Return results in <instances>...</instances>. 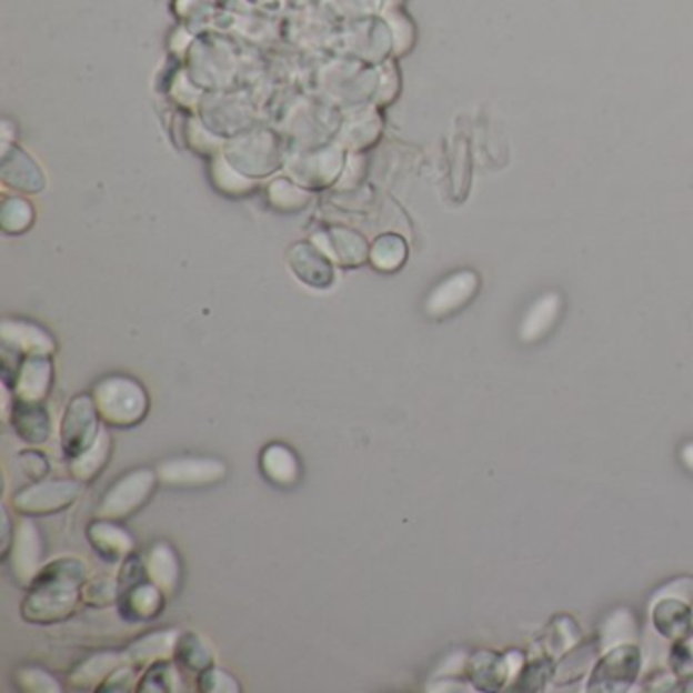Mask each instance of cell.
I'll use <instances>...</instances> for the list:
<instances>
[{"label": "cell", "mask_w": 693, "mask_h": 693, "mask_svg": "<svg viewBox=\"0 0 693 693\" xmlns=\"http://www.w3.org/2000/svg\"><path fill=\"white\" fill-rule=\"evenodd\" d=\"M147 578L153 582L165 596L173 594L181 582V563L178 553L169 543H155L143 555Z\"/></svg>", "instance_id": "cell-18"}, {"label": "cell", "mask_w": 693, "mask_h": 693, "mask_svg": "<svg viewBox=\"0 0 693 693\" xmlns=\"http://www.w3.org/2000/svg\"><path fill=\"white\" fill-rule=\"evenodd\" d=\"M198 690L202 693H239L240 685L230 673L212 665L198 675Z\"/></svg>", "instance_id": "cell-35"}, {"label": "cell", "mask_w": 693, "mask_h": 693, "mask_svg": "<svg viewBox=\"0 0 693 693\" xmlns=\"http://www.w3.org/2000/svg\"><path fill=\"white\" fill-rule=\"evenodd\" d=\"M651 619H653L655 631L673 643L687 641L693 634L692 604L680 597H659V602H655L651 612Z\"/></svg>", "instance_id": "cell-11"}, {"label": "cell", "mask_w": 693, "mask_h": 693, "mask_svg": "<svg viewBox=\"0 0 693 693\" xmlns=\"http://www.w3.org/2000/svg\"><path fill=\"white\" fill-rule=\"evenodd\" d=\"M86 538L94 551H98V555L110 563L129 558L134 550L131 533L117 525L114 521H107V519L92 521L86 529Z\"/></svg>", "instance_id": "cell-14"}, {"label": "cell", "mask_w": 693, "mask_h": 693, "mask_svg": "<svg viewBox=\"0 0 693 693\" xmlns=\"http://www.w3.org/2000/svg\"><path fill=\"white\" fill-rule=\"evenodd\" d=\"M100 413L92 395L73 396L61 419V448L70 460L84 454L100 435Z\"/></svg>", "instance_id": "cell-6"}, {"label": "cell", "mask_w": 693, "mask_h": 693, "mask_svg": "<svg viewBox=\"0 0 693 693\" xmlns=\"http://www.w3.org/2000/svg\"><path fill=\"white\" fill-rule=\"evenodd\" d=\"M82 602V587L60 582H33L21 604V616L33 624L68 621Z\"/></svg>", "instance_id": "cell-3"}, {"label": "cell", "mask_w": 693, "mask_h": 693, "mask_svg": "<svg viewBox=\"0 0 693 693\" xmlns=\"http://www.w3.org/2000/svg\"><path fill=\"white\" fill-rule=\"evenodd\" d=\"M468 680L480 692H499L511 680L514 670L509 655L494 651H479L466 663Z\"/></svg>", "instance_id": "cell-12"}, {"label": "cell", "mask_w": 693, "mask_h": 693, "mask_svg": "<svg viewBox=\"0 0 693 693\" xmlns=\"http://www.w3.org/2000/svg\"><path fill=\"white\" fill-rule=\"evenodd\" d=\"M178 636H180L178 631H153V633L144 634L143 639L134 641L124 651L127 663L134 670H144V667H151L157 661H168L173 657Z\"/></svg>", "instance_id": "cell-19"}, {"label": "cell", "mask_w": 693, "mask_h": 693, "mask_svg": "<svg viewBox=\"0 0 693 693\" xmlns=\"http://www.w3.org/2000/svg\"><path fill=\"white\" fill-rule=\"evenodd\" d=\"M157 472L149 468H137L120 476L98 502L97 519L107 521H124L137 511H141L144 504L155 492Z\"/></svg>", "instance_id": "cell-2"}, {"label": "cell", "mask_w": 693, "mask_h": 693, "mask_svg": "<svg viewBox=\"0 0 693 693\" xmlns=\"http://www.w3.org/2000/svg\"><path fill=\"white\" fill-rule=\"evenodd\" d=\"M261 470L275 486H293L299 480L301 468L295 452L285 443H269L261 452Z\"/></svg>", "instance_id": "cell-21"}, {"label": "cell", "mask_w": 693, "mask_h": 693, "mask_svg": "<svg viewBox=\"0 0 693 693\" xmlns=\"http://www.w3.org/2000/svg\"><path fill=\"white\" fill-rule=\"evenodd\" d=\"M645 690H653V692H663V690H667L663 683H680L673 675H671L670 671L657 670L653 671V673H649V677L645 680Z\"/></svg>", "instance_id": "cell-41"}, {"label": "cell", "mask_w": 693, "mask_h": 693, "mask_svg": "<svg viewBox=\"0 0 693 693\" xmlns=\"http://www.w3.org/2000/svg\"><path fill=\"white\" fill-rule=\"evenodd\" d=\"M181 677L178 667L168 661H157L137 685L139 693H173L180 692Z\"/></svg>", "instance_id": "cell-31"}, {"label": "cell", "mask_w": 693, "mask_h": 693, "mask_svg": "<svg viewBox=\"0 0 693 693\" xmlns=\"http://www.w3.org/2000/svg\"><path fill=\"white\" fill-rule=\"evenodd\" d=\"M580 634V626L572 621V616H555L541 636V643L548 655H565L578 645Z\"/></svg>", "instance_id": "cell-28"}, {"label": "cell", "mask_w": 693, "mask_h": 693, "mask_svg": "<svg viewBox=\"0 0 693 693\" xmlns=\"http://www.w3.org/2000/svg\"><path fill=\"white\" fill-rule=\"evenodd\" d=\"M17 462H19V468L23 470L24 476L33 480V482L46 480V476L51 472V464H49L46 454H41V452H33V450L23 452V454H19Z\"/></svg>", "instance_id": "cell-36"}, {"label": "cell", "mask_w": 693, "mask_h": 693, "mask_svg": "<svg viewBox=\"0 0 693 693\" xmlns=\"http://www.w3.org/2000/svg\"><path fill=\"white\" fill-rule=\"evenodd\" d=\"M682 460H683V464L690 468V470H692L693 472V442L685 443V445H683Z\"/></svg>", "instance_id": "cell-43"}, {"label": "cell", "mask_w": 693, "mask_h": 693, "mask_svg": "<svg viewBox=\"0 0 693 693\" xmlns=\"http://www.w3.org/2000/svg\"><path fill=\"white\" fill-rule=\"evenodd\" d=\"M134 683V667L122 665L117 671H112L107 677V682L98 687V692H129Z\"/></svg>", "instance_id": "cell-38"}, {"label": "cell", "mask_w": 693, "mask_h": 693, "mask_svg": "<svg viewBox=\"0 0 693 693\" xmlns=\"http://www.w3.org/2000/svg\"><path fill=\"white\" fill-rule=\"evenodd\" d=\"M53 379V366L48 356H27L12 383L14 399L21 401H37L43 403L49 395Z\"/></svg>", "instance_id": "cell-16"}, {"label": "cell", "mask_w": 693, "mask_h": 693, "mask_svg": "<svg viewBox=\"0 0 693 693\" xmlns=\"http://www.w3.org/2000/svg\"><path fill=\"white\" fill-rule=\"evenodd\" d=\"M110 452H112L110 433L107 430H100V435H98L94 445L88 448L84 454L70 460L73 479L80 480L84 484V482H92L97 476H100V472L104 470L108 460H110Z\"/></svg>", "instance_id": "cell-24"}, {"label": "cell", "mask_w": 693, "mask_h": 693, "mask_svg": "<svg viewBox=\"0 0 693 693\" xmlns=\"http://www.w3.org/2000/svg\"><path fill=\"white\" fill-rule=\"evenodd\" d=\"M82 600H84V604L94 606V609L119 604V582L110 580V578H100L94 582H88L82 587Z\"/></svg>", "instance_id": "cell-34"}, {"label": "cell", "mask_w": 693, "mask_h": 693, "mask_svg": "<svg viewBox=\"0 0 693 693\" xmlns=\"http://www.w3.org/2000/svg\"><path fill=\"white\" fill-rule=\"evenodd\" d=\"M43 560V541L37 531L36 523L31 519H23L14 526L11 550L2 558V562L9 563L12 580L21 587L31 586L36 580Z\"/></svg>", "instance_id": "cell-8"}, {"label": "cell", "mask_w": 693, "mask_h": 693, "mask_svg": "<svg viewBox=\"0 0 693 693\" xmlns=\"http://www.w3.org/2000/svg\"><path fill=\"white\" fill-rule=\"evenodd\" d=\"M11 423L14 433L31 445H41L51 435V415L43 403L14 399L11 411Z\"/></svg>", "instance_id": "cell-17"}, {"label": "cell", "mask_w": 693, "mask_h": 693, "mask_svg": "<svg viewBox=\"0 0 693 693\" xmlns=\"http://www.w3.org/2000/svg\"><path fill=\"white\" fill-rule=\"evenodd\" d=\"M163 609L165 594L149 580L120 592L119 612L124 621H153Z\"/></svg>", "instance_id": "cell-15"}, {"label": "cell", "mask_w": 693, "mask_h": 693, "mask_svg": "<svg viewBox=\"0 0 693 693\" xmlns=\"http://www.w3.org/2000/svg\"><path fill=\"white\" fill-rule=\"evenodd\" d=\"M406 261L405 240L396 234H384L372 244L371 263L383 273L399 271Z\"/></svg>", "instance_id": "cell-29"}, {"label": "cell", "mask_w": 693, "mask_h": 693, "mask_svg": "<svg viewBox=\"0 0 693 693\" xmlns=\"http://www.w3.org/2000/svg\"><path fill=\"white\" fill-rule=\"evenodd\" d=\"M600 641H586L582 645H575L563 655L560 665L555 667V682L572 683L580 680L594 663L600 653Z\"/></svg>", "instance_id": "cell-26"}, {"label": "cell", "mask_w": 693, "mask_h": 693, "mask_svg": "<svg viewBox=\"0 0 693 693\" xmlns=\"http://www.w3.org/2000/svg\"><path fill=\"white\" fill-rule=\"evenodd\" d=\"M289 267L310 288L325 289L334 281V269L330 257L315 249L310 242H299L289 251Z\"/></svg>", "instance_id": "cell-10"}, {"label": "cell", "mask_w": 693, "mask_h": 693, "mask_svg": "<svg viewBox=\"0 0 693 693\" xmlns=\"http://www.w3.org/2000/svg\"><path fill=\"white\" fill-rule=\"evenodd\" d=\"M325 242H328L325 247H328L330 257L342 264V267H359L369 257L366 242L356 232H352V230H332L325 237Z\"/></svg>", "instance_id": "cell-25"}, {"label": "cell", "mask_w": 693, "mask_h": 693, "mask_svg": "<svg viewBox=\"0 0 693 693\" xmlns=\"http://www.w3.org/2000/svg\"><path fill=\"white\" fill-rule=\"evenodd\" d=\"M173 661L181 670L202 673L214 665V651L198 633H181L173 651Z\"/></svg>", "instance_id": "cell-23"}, {"label": "cell", "mask_w": 693, "mask_h": 693, "mask_svg": "<svg viewBox=\"0 0 693 693\" xmlns=\"http://www.w3.org/2000/svg\"><path fill=\"white\" fill-rule=\"evenodd\" d=\"M86 580H88V568L84 562L76 558H58L53 562L46 563L33 582H60V584L84 587Z\"/></svg>", "instance_id": "cell-27"}, {"label": "cell", "mask_w": 693, "mask_h": 693, "mask_svg": "<svg viewBox=\"0 0 693 693\" xmlns=\"http://www.w3.org/2000/svg\"><path fill=\"white\" fill-rule=\"evenodd\" d=\"M12 538L11 535V519H9V511L2 506V555H0V560L9 553L11 550Z\"/></svg>", "instance_id": "cell-42"}, {"label": "cell", "mask_w": 693, "mask_h": 693, "mask_svg": "<svg viewBox=\"0 0 693 693\" xmlns=\"http://www.w3.org/2000/svg\"><path fill=\"white\" fill-rule=\"evenodd\" d=\"M100 419L110 428L139 425L149 413V395L143 384L129 376L112 374L98 381L92 389Z\"/></svg>", "instance_id": "cell-1"}, {"label": "cell", "mask_w": 693, "mask_h": 693, "mask_svg": "<svg viewBox=\"0 0 693 693\" xmlns=\"http://www.w3.org/2000/svg\"><path fill=\"white\" fill-rule=\"evenodd\" d=\"M122 665H129L124 653H98L78 663L70 673L68 682L76 690H98L102 683L107 682L108 675Z\"/></svg>", "instance_id": "cell-20"}, {"label": "cell", "mask_w": 693, "mask_h": 693, "mask_svg": "<svg viewBox=\"0 0 693 693\" xmlns=\"http://www.w3.org/2000/svg\"><path fill=\"white\" fill-rule=\"evenodd\" d=\"M641 663L643 655L639 646L631 643L612 646L606 655H602L594 663V670L587 680V692L622 693L631 690L641 673Z\"/></svg>", "instance_id": "cell-4"}, {"label": "cell", "mask_w": 693, "mask_h": 693, "mask_svg": "<svg viewBox=\"0 0 693 693\" xmlns=\"http://www.w3.org/2000/svg\"><path fill=\"white\" fill-rule=\"evenodd\" d=\"M480 279L474 271H460L443 279L438 288L433 289L425 301V311L431 318H443L464 308L474 293L479 291Z\"/></svg>", "instance_id": "cell-9"}, {"label": "cell", "mask_w": 693, "mask_h": 693, "mask_svg": "<svg viewBox=\"0 0 693 693\" xmlns=\"http://www.w3.org/2000/svg\"><path fill=\"white\" fill-rule=\"evenodd\" d=\"M663 596L680 597L693 604V578H677L675 582H670L659 592V597Z\"/></svg>", "instance_id": "cell-39"}, {"label": "cell", "mask_w": 693, "mask_h": 693, "mask_svg": "<svg viewBox=\"0 0 693 693\" xmlns=\"http://www.w3.org/2000/svg\"><path fill=\"white\" fill-rule=\"evenodd\" d=\"M14 683L21 692L27 693H60L61 685L53 675L41 667H21L14 673Z\"/></svg>", "instance_id": "cell-33"}, {"label": "cell", "mask_w": 693, "mask_h": 693, "mask_svg": "<svg viewBox=\"0 0 693 693\" xmlns=\"http://www.w3.org/2000/svg\"><path fill=\"white\" fill-rule=\"evenodd\" d=\"M82 492L80 480H39L12 496V506L24 516H46L72 506Z\"/></svg>", "instance_id": "cell-5"}, {"label": "cell", "mask_w": 693, "mask_h": 693, "mask_svg": "<svg viewBox=\"0 0 693 693\" xmlns=\"http://www.w3.org/2000/svg\"><path fill=\"white\" fill-rule=\"evenodd\" d=\"M636 633L639 629H636V621L631 610H616L602 626L600 646L612 649V646L626 645L633 641Z\"/></svg>", "instance_id": "cell-32"}, {"label": "cell", "mask_w": 693, "mask_h": 693, "mask_svg": "<svg viewBox=\"0 0 693 693\" xmlns=\"http://www.w3.org/2000/svg\"><path fill=\"white\" fill-rule=\"evenodd\" d=\"M562 305V298L558 293H548V295L539 298L531 305V310L526 311L525 320L521 323V330H519L521 340L531 344V342H538L548 334L553 328V323L558 322Z\"/></svg>", "instance_id": "cell-22"}, {"label": "cell", "mask_w": 693, "mask_h": 693, "mask_svg": "<svg viewBox=\"0 0 693 693\" xmlns=\"http://www.w3.org/2000/svg\"><path fill=\"white\" fill-rule=\"evenodd\" d=\"M14 210H2V227L7 232H23L24 228L31 224V210L27 203L17 200L12 202Z\"/></svg>", "instance_id": "cell-37"}, {"label": "cell", "mask_w": 693, "mask_h": 693, "mask_svg": "<svg viewBox=\"0 0 693 693\" xmlns=\"http://www.w3.org/2000/svg\"><path fill=\"white\" fill-rule=\"evenodd\" d=\"M0 338H2V346L11 350L17 356H48L53 350V338L43 332L41 328H37L33 323L23 322H2L0 328Z\"/></svg>", "instance_id": "cell-13"}, {"label": "cell", "mask_w": 693, "mask_h": 693, "mask_svg": "<svg viewBox=\"0 0 693 693\" xmlns=\"http://www.w3.org/2000/svg\"><path fill=\"white\" fill-rule=\"evenodd\" d=\"M670 661L673 673H680V675H683L685 671L692 667V651L685 646V641H677V643L673 645V649H671Z\"/></svg>", "instance_id": "cell-40"}, {"label": "cell", "mask_w": 693, "mask_h": 693, "mask_svg": "<svg viewBox=\"0 0 693 693\" xmlns=\"http://www.w3.org/2000/svg\"><path fill=\"white\" fill-rule=\"evenodd\" d=\"M228 468L218 458H173L157 470V479L173 489L210 486L227 479Z\"/></svg>", "instance_id": "cell-7"}, {"label": "cell", "mask_w": 693, "mask_h": 693, "mask_svg": "<svg viewBox=\"0 0 693 693\" xmlns=\"http://www.w3.org/2000/svg\"><path fill=\"white\" fill-rule=\"evenodd\" d=\"M555 677V663L551 655L533 659L531 663L523 665L516 680H514V692H541L548 683Z\"/></svg>", "instance_id": "cell-30"}]
</instances>
